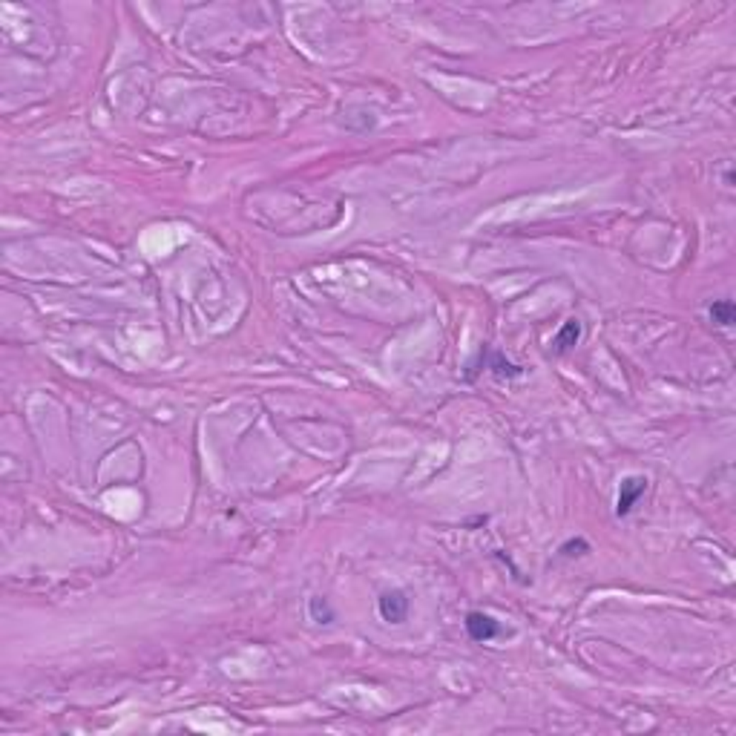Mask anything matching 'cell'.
Returning <instances> with one entry per match:
<instances>
[{
    "instance_id": "obj_8",
    "label": "cell",
    "mask_w": 736,
    "mask_h": 736,
    "mask_svg": "<svg viewBox=\"0 0 736 736\" xmlns=\"http://www.w3.org/2000/svg\"><path fill=\"white\" fill-rule=\"evenodd\" d=\"M572 550H581V553H587L590 547H587V541H584V538H578V541H567V544L561 547V553H564V555H572Z\"/></svg>"
},
{
    "instance_id": "obj_5",
    "label": "cell",
    "mask_w": 736,
    "mask_h": 736,
    "mask_svg": "<svg viewBox=\"0 0 736 736\" xmlns=\"http://www.w3.org/2000/svg\"><path fill=\"white\" fill-rule=\"evenodd\" d=\"M710 319H713L716 325H722V328L733 325V319H736V308H733V302H730V300H719V302H713V305H710Z\"/></svg>"
},
{
    "instance_id": "obj_3",
    "label": "cell",
    "mask_w": 736,
    "mask_h": 736,
    "mask_svg": "<svg viewBox=\"0 0 736 736\" xmlns=\"http://www.w3.org/2000/svg\"><path fill=\"white\" fill-rule=\"evenodd\" d=\"M466 633H469V639L472 642H492V639H498V635L504 633V627L489 616V613H469L466 616Z\"/></svg>"
},
{
    "instance_id": "obj_1",
    "label": "cell",
    "mask_w": 736,
    "mask_h": 736,
    "mask_svg": "<svg viewBox=\"0 0 736 736\" xmlns=\"http://www.w3.org/2000/svg\"><path fill=\"white\" fill-rule=\"evenodd\" d=\"M645 489H647V477H642V475H630V477H624V480L618 483L616 515H618V518L630 515V512H633V506L639 504V498L645 495Z\"/></svg>"
},
{
    "instance_id": "obj_6",
    "label": "cell",
    "mask_w": 736,
    "mask_h": 736,
    "mask_svg": "<svg viewBox=\"0 0 736 736\" xmlns=\"http://www.w3.org/2000/svg\"><path fill=\"white\" fill-rule=\"evenodd\" d=\"M308 613H311V618L317 621V624H334V618H336V613L331 610V604L325 601V599H311L308 601Z\"/></svg>"
},
{
    "instance_id": "obj_2",
    "label": "cell",
    "mask_w": 736,
    "mask_h": 736,
    "mask_svg": "<svg viewBox=\"0 0 736 736\" xmlns=\"http://www.w3.org/2000/svg\"><path fill=\"white\" fill-rule=\"evenodd\" d=\"M380 616L388 624H400L409 616V593L406 590H385L380 596Z\"/></svg>"
},
{
    "instance_id": "obj_4",
    "label": "cell",
    "mask_w": 736,
    "mask_h": 736,
    "mask_svg": "<svg viewBox=\"0 0 736 736\" xmlns=\"http://www.w3.org/2000/svg\"><path fill=\"white\" fill-rule=\"evenodd\" d=\"M578 339H581V322H578V319H567L564 328H561V331L555 334V339H553V351H555V354H567Z\"/></svg>"
},
{
    "instance_id": "obj_7",
    "label": "cell",
    "mask_w": 736,
    "mask_h": 736,
    "mask_svg": "<svg viewBox=\"0 0 736 736\" xmlns=\"http://www.w3.org/2000/svg\"><path fill=\"white\" fill-rule=\"evenodd\" d=\"M489 368H492L498 377H518V374H521V368L512 366L509 360H504L501 354H492V363H489Z\"/></svg>"
}]
</instances>
